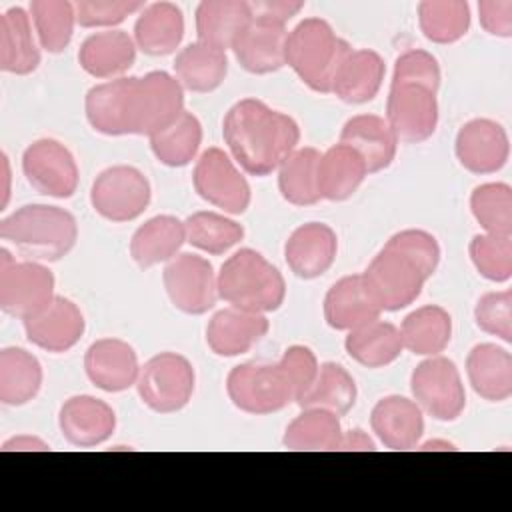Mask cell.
Wrapping results in <instances>:
<instances>
[{
	"instance_id": "6da1fadb",
	"label": "cell",
	"mask_w": 512,
	"mask_h": 512,
	"mask_svg": "<svg viewBox=\"0 0 512 512\" xmlns=\"http://www.w3.org/2000/svg\"><path fill=\"white\" fill-rule=\"evenodd\" d=\"M222 138L246 174L268 176L298 148L300 126L292 116L250 96L234 102L224 114Z\"/></svg>"
},
{
	"instance_id": "7a4b0ae2",
	"label": "cell",
	"mask_w": 512,
	"mask_h": 512,
	"mask_svg": "<svg viewBox=\"0 0 512 512\" xmlns=\"http://www.w3.org/2000/svg\"><path fill=\"white\" fill-rule=\"evenodd\" d=\"M0 238L26 260L58 262L78 242L76 218L52 204H24L0 220Z\"/></svg>"
},
{
	"instance_id": "3957f363",
	"label": "cell",
	"mask_w": 512,
	"mask_h": 512,
	"mask_svg": "<svg viewBox=\"0 0 512 512\" xmlns=\"http://www.w3.org/2000/svg\"><path fill=\"white\" fill-rule=\"evenodd\" d=\"M216 284L220 300L248 312H276L286 300L282 272L254 248H240L228 256L216 272Z\"/></svg>"
},
{
	"instance_id": "277c9868",
	"label": "cell",
	"mask_w": 512,
	"mask_h": 512,
	"mask_svg": "<svg viewBox=\"0 0 512 512\" xmlns=\"http://www.w3.org/2000/svg\"><path fill=\"white\" fill-rule=\"evenodd\" d=\"M352 46L336 34L332 24L320 16L302 18L286 40V66L312 92L330 94L334 76Z\"/></svg>"
},
{
	"instance_id": "5b68a950",
	"label": "cell",
	"mask_w": 512,
	"mask_h": 512,
	"mask_svg": "<svg viewBox=\"0 0 512 512\" xmlns=\"http://www.w3.org/2000/svg\"><path fill=\"white\" fill-rule=\"evenodd\" d=\"M184 108V88L164 70L132 76L128 90V134L154 136L174 124Z\"/></svg>"
},
{
	"instance_id": "8992f818",
	"label": "cell",
	"mask_w": 512,
	"mask_h": 512,
	"mask_svg": "<svg viewBox=\"0 0 512 512\" xmlns=\"http://www.w3.org/2000/svg\"><path fill=\"white\" fill-rule=\"evenodd\" d=\"M136 390L146 408L156 414H174L188 406L196 390V370L178 352H158L140 366Z\"/></svg>"
},
{
	"instance_id": "52a82bcc",
	"label": "cell",
	"mask_w": 512,
	"mask_h": 512,
	"mask_svg": "<svg viewBox=\"0 0 512 512\" xmlns=\"http://www.w3.org/2000/svg\"><path fill=\"white\" fill-rule=\"evenodd\" d=\"M56 280L44 262L16 260L0 250V308L16 320H28L56 298Z\"/></svg>"
},
{
	"instance_id": "ba28073f",
	"label": "cell",
	"mask_w": 512,
	"mask_h": 512,
	"mask_svg": "<svg viewBox=\"0 0 512 512\" xmlns=\"http://www.w3.org/2000/svg\"><path fill=\"white\" fill-rule=\"evenodd\" d=\"M226 394L240 412L252 416L274 414L294 402V390L278 362L234 366L226 376Z\"/></svg>"
},
{
	"instance_id": "9c48e42d",
	"label": "cell",
	"mask_w": 512,
	"mask_h": 512,
	"mask_svg": "<svg viewBox=\"0 0 512 512\" xmlns=\"http://www.w3.org/2000/svg\"><path fill=\"white\" fill-rule=\"evenodd\" d=\"M410 392L418 408L438 422H454L466 408V388L460 370L442 354L424 358L412 370Z\"/></svg>"
},
{
	"instance_id": "30bf717a",
	"label": "cell",
	"mask_w": 512,
	"mask_h": 512,
	"mask_svg": "<svg viewBox=\"0 0 512 512\" xmlns=\"http://www.w3.org/2000/svg\"><path fill=\"white\" fill-rule=\"evenodd\" d=\"M152 200L150 180L128 164L104 168L92 182L90 204L108 222H132L144 214Z\"/></svg>"
},
{
	"instance_id": "8fae6325",
	"label": "cell",
	"mask_w": 512,
	"mask_h": 512,
	"mask_svg": "<svg viewBox=\"0 0 512 512\" xmlns=\"http://www.w3.org/2000/svg\"><path fill=\"white\" fill-rule=\"evenodd\" d=\"M192 184L204 202L220 208L224 214H244L252 202L246 176L232 156L218 146H210L196 158Z\"/></svg>"
},
{
	"instance_id": "7c38bea8",
	"label": "cell",
	"mask_w": 512,
	"mask_h": 512,
	"mask_svg": "<svg viewBox=\"0 0 512 512\" xmlns=\"http://www.w3.org/2000/svg\"><path fill=\"white\" fill-rule=\"evenodd\" d=\"M162 284L170 304L190 316L206 314L218 300L214 266L194 252H180L166 262Z\"/></svg>"
},
{
	"instance_id": "4fadbf2b",
	"label": "cell",
	"mask_w": 512,
	"mask_h": 512,
	"mask_svg": "<svg viewBox=\"0 0 512 512\" xmlns=\"http://www.w3.org/2000/svg\"><path fill=\"white\" fill-rule=\"evenodd\" d=\"M22 174L38 194L62 200L74 196L80 182L74 154L56 138H38L24 148Z\"/></svg>"
},
{
	"instance_id": "5bb4252c",
	"label": "cell",
	"mask_w": 512,
	"mask_h": 512,
	"mask_svg": "<svg viewBox=\"0 0 512 512\" xmlns=\"http://www.w3.org/2000/svg\"><path fill=\"white\" fill-rule=\"evenodd\" d=\"M382 312H398L414 304L426 284L424 274L400 252L382 246L362 272Z\"/></svg>"
},
{
	"instance_id": "9a60e30c",
	"label": "cell",
	"mask_w": 512,
	"mask_h": 512,
	"mask_svg": "<svg viewBox=\"0 0 512 512\" xmlns=\"http://www.w3.org/2000/svg\"><path fill=\"white\" fill-rule=\"evenodd\" d=\"M438 118L440 108L436 92L410 84L390 86L384 120L392 128L398 142H426L434 136L438 128Z\"/></svg>"
},
{
	"instance_id": "2e32d148",
	"label": "cell",
	"mask_w": 512,
	"mask_h": 512,
	"mask_svg": "<svg viewBox=\"0 0 512 512\" xmlns=\"http://www.w3.org/2000/svg\"><path fill=\"white\" fill-rule=\"evenodd\" d=\"M458 164L472 174H494L510 158V138L506 128L490 118H472L464 122L454 138Z\"/></svg>"
},
{
	"instance_id": "e0dca14e",
	"label": "cell",
	"mask_w": 512,
	"mask_h": 512,
	"mask_svg": "<svg viewBox=\"0 0 512 512\" xmlns=\"http://www.w3.org/2000/svg\"><path fill=\"white\" fill-rule=\"evenodd\" d=\"M140 366L142 364L134 346L122 338H98L84 352L86 378L98 390L110 394H118L136 386Z\"/></svg>"
},
{
	"instance_id": "ac0fdd59",
	"label": "cell",
	"mask_w": 512,
	"mask_h": 512,
	"mask_svg": "<svg viewBox=\"0 0 512 512\" xmlns=\"http://www.w3.org/2000/svg\"><path fill=\"white\" fill-rule=\"evenodd\" d=\"M58 430L68 444L94 448L112 438L116 412L108 402L96 396L76 394L62 402L58 410Z\"/></svg>"
},
{
	"instance_id": "d6986e66",
	"label": "cell",
	"mask_w": 512,
	"mask_h": 512,
	"mask_svg": "<svg viewBox=\"0 0 512 512\" xmlns=\"http://www.w3.org/2000/svg\"><path fill=\"white\" fill-rule=\"evenodd\" d=\"M28 342L40 350L62 354L72 350L86 330V320L76 302L58 296L36 316L22 322Z\"/></svg>"
},
{
	"instance_id": "ffe728a7",
	"label": "cell",
	"mask_w": 512,
	"mask_h": 512,
	"mask_svg": "<svg viewBox=\"0 0 512 512\" xmlns=\"http://www.w3.org/2000/svg\"><path fill=\"white\" fill-rule=\"evenodd\" d=\"M338 256V236L326 222H306L292 230L284 242V260L302 280L326 274Z\"/></svg>"
},
{
	"instance_id": "44dd1931",
	"label": "cell",
	"mask_w": 512,
	"mask_h": 512,
	"mask_svg": "<svg viewBox=\"0 0 512 512\" xmlns=\"http://www.w3.org/2000/svg\"><path fill=\"white\" fill-rule=\"evenodd\" d=\"M324 320L332 330L350 332L382 316V308L362 272L336 280L324 296Z\"/></svg>"
},
{
	"instance_id": "7402d4cb",
	"label": "cell",
	"mask_w": 512,
	"mask_h": 512,
	"mask_svg": "<svg viewBox=\"0 0 512 512\" xmlns=\"http://www.w3.org/2000/svg\"><path fill=\"white\" fill-rule=\"evenodd\" d=\"M370 428L384 448L396 452L412 450L424 436V412L412 398L390 394L374 404Z\"/></svg>"
},
{
	"instance_id": "603a6c76",
	"label": "cell",
	"mask_w": 512,
	"mask_h": 512,
	"mask_svg": "<svg viewBox=\"0 0 512 512\" xmlns=\"http://www.w3.org/2000/svg\"><path fill=\"white\" fill-rule=\"evenodd\" d=\"M270 330L266 314L226 306L206 324V344L220 358L250 352Z\"/></svg>"
},
{
	"instance_id": "cb8c5ba5",
	"label": "cell",
	"mask_w": 512,
	"mask_h": 512,
	"mask_svg": "<svg viewBox=\"0 0 512 512\" xmlns=\"http://www.w3.org/2000/svg\"><path fill=\"white\" fill-rule=\"evenodd\" d=\"M286 40V26L252 18L234 42L232 54L246 72L272 74L286 66Z\"/></svg>"
},
{
	"instance_id": "d4e9b609",
	"label": "cell",
	"mask_w": 512,
	"mask_h": 512,
	"mask_svg": "<svg viewBox=\"0 0 512 512\" xmlns=\"http://www.w3.org/2000/svg\"><path fill=\"white\" fill-rule=\"evenodd\" d=\"M134 38L118 28L90 34L78 48L80 68L98 80L122 78L136 60Z\"/></svg>"
},
{
	"instance_id": "484cf974",
	"label": "cell",
	"mask_w": 512,
	"mask_h": 512,
	"mask_svg": "<svg viewBox=\"0 0 512 512\" xmlns=\"http://www.w3.org/2000/svg\"><path fill=\"white\" fill-rule=\"evenodd\" d=\"M386 62L372 48H352L342 60L330 94L346 104H366L374 100L384 84Z\"/></svg>"
},
{
	"instance_id": "4316f807",
	"label": "cell",
	"mask_w": 512,
	"mask_h": 512,
	"mask_svg": "<svg viewBox=\"0 0 512 512\" xmlns=\"http://www.w3.org/2000/svg\"><path fill=\"white\" fill-rule=\"evenodd\" d=\"M338 142L354 148L362 156L368 174L386 170L394 162L400 144L384 116L378 114H356L348 118Z\"/></svg>"
},
{
	"instance_id": "83f0119b",
	"label": "cell",
	"mask_w": 512,
	"mask_h": 512,
	"mask_svg": "<svg viewBox=\"0 0 512 512\" xmlns=\"http://www.w3.org/2000/svg\"><path fill=\"white\" fill-rule=\"evenodd\" d=\"M40 44L30 12L12 6L0 16V70L28 76L40 66Z\"/></svg>"
},
{
	"instance_id": "f1b7e54d",
	"label": "cell",
	"mask_w": 512,
	"mask_h": 512,
	"mask_svg": "<svg viewBox=\"0 0 512 512\" xmlns=\"http://www.w3.org/2000/svg\"><path fill=\"white\" fill-rule=\"evenodd\" d=\"M252 18V6L246 0H202L194 14L196 40L224 52L232 50Z\"/></svg>"
},
{
	"instance_id": "f546056e",
	"label": "cell",
	"mask_w": 512,
	"mask_h": 512,
	"mask_svg": "<svg viewBox=\"0 0 512 512\" xmlns=\"http://www.w3.org/2000/svg\"><path fill=\"white\" fill-rule=\"evenodd\" d=\"M134 44L148 56H168L176 52L184 38V14L174 2L146 4L134 22Z\"/></svg>"
},
{
	"instance_id": "4dcf8cb0",
	"label": "cell",
	"mask_w": 512,
	"mask_h": 512,
	"mask_svg": "<svg viewBox=\"0 0 512 512\" xmlns=\"http://www.w3.org/2000/svg\"><path fill=\"white\" fill-rule=\"evenodd\" d=\"M466 376L482 400L504 402L512 396V354L494 342L476 344L466 356Z\"/></svg>"
},
{
	"instance_id": "1f68e13d",
	"label": "cell",
	"mask_w": 512,
	"mask_h": 512,
	"mask_svg": "<svg viewBox=\"0 0 512 512\" xmlns=\"http://www.w3.org/2000/svg\"><path fill=\"white\" fill-rule=\"evenodd\" d=\"M186 242L184 220L172 214H158L140 224L130 238V258L142 270L166 264L180 254Z\"/></svg>"
},
{
	"instance_id": "d6a6232c",
	"label": "cell",
	"mask_w": 512,
	"mask_h": 512,
	"mask_svg": "<svg viewBox=\"0 0 512 512\" xmlns=\"http://www.w3.org/2000/svg\"><path fill=\"white\" fill-rule=\"evenodd\" d=\"M368 168L362 156L338 142L328 150L320 152L318 168H316V182L320 200L330 202H344L348 200L366 180Z\"/></svg>"
},
{
	"instance_id": "836d02e7",
	"label": "cell",
	"mask_w": 512,
	"mask_h": 512,
	"mask_svg": "<svg viewBox=\"0 0 512 512\" xmlns=\"http://www.w3.org/2000/svg\"><path fill=\"white\" fill-rule=\"evenodd\" d=\"M404 350L416 356H438L452 340V316L440 304H424L412 310L398 326Z\"/></svg>"
},
{
	"instance_id": "e575fe53",
	"label": "cell",
	"mask_w": 512,
	"mask_h": 512,
	"mask_svg": "<svg viewBox=\"0 0 512 512\" xmlns=\"http://www.w3.org/2000/svg\"><path fill=\"white\" fill-rule=\"evenodd\" d=\"M228 74V56L224 50L204 42H190L174 58V78L184 90L208 94L222 86Z\"/></svg>"
},
{
	"instance_id": "d590c367",
	"label": "cell",
	"mask_w": 512,
	"mask_h": 512,
	"mask_svg": "<svg viewBox=\"0 0 512 512\" xmlns=\"http://www.w3.org/2000/svg\"><path fill=\"white\" fill-rule=\"evenodd\" d=\"M132 76L106 80L92 86L84 98L90 128L104 136H128V90Z\"/></svg>"
},
{
	"instance_id": "8d00e7d4",
	"label": "cell",
	"mask_w": 512,
	"mask_h": 512,
	"mask_svg": "<svg viewBox=\"0 0 512 512\" xmlns=\"http://www.w3.org/2000/svg\"><path fill=\"white\" fill-rule=\"evenodd\" d=\"M344 348L346 354L364 368L390 366L404 352L398 326L382 318L346 332Z\"/></svg>"
},
{
	"instance_id": "74e56055",
	"label": "cell",
	"mask_w": 512,
	"mask_h": 512,
	"mask_svg": "<svg viewBox=\"0 0 512 512\" xmlns=\"http://www.w3.org/2000/svg\"><path fill=\"white\" fill-rule=\"evenodd\" d=\"M44 372L40 360L18 346L0 350V402L6 406H24L32 402L42 388Z\"/></svg>"
},
{
	"instance_id": "f35d334b",
	"label": "cell",
	"mask_w": 512,
	"mask_h": 512,
	"mask_svg": "<svg viewBox=\"0 0 512 512\" xmlns=\"http://www.w3.org/2000/svg\"><path fill=\"white\" fill-rule=\"evenodd\" d=\"M340 436V416L320 408H302L286 426L282 444L292 452H334L338 450Z\"/></svg>"
},
{
	"instance_id": "ab89813d",
	"label": "cell",
	"mask_w": 512,
	"mask_h": 512,
	"mask_svg": "<svg viewBox=\"0 0 512 512\" xmlns=\"http://www.w3.org/2000/svg\"><path fill=\"white\" fill-rule=\"evenodd\" d=\"M358 398V388L352 374L336 362L320 364L312 386L296 400L302 408H320L336 416L348 414Z\"/></svg>"
},
{
	"instance_id": "60d3db41",
	"label": "cell",
	"mask_w": 512,
	"mask_h": 512,
	"mask_svg": "<svg viewBox=\"0 0 512 512\" xmlns=\"http://www.w3.org/2000/svg\"><path fill=\"white\" fill-rule=\"evenodd\" d=\"M320 150L314 146H298L276 168L280 196L292 206H314L320 202L316 168Z\"/></svg>"
},
{
	"instance_id": "b9f144b4",
	"label": "cell",
	"mask_w": 512,
	"mask_h": 512,
	"mask_svg": "<svg viewBox=\"0 0 512 512\" xmlns=\"http://www.w3.org/2000/svg\"><path fill=\"white\" fill-rule=\"evenodd\" d=\"M38 44L48 54L64 52L74 36L76 4L68 0H34L28 6Z\"/></svg>"
},
{
	"instance_id": "7bdbcfd3",
	"label": "cell",
	"mask_w": 512,
	"mask_h": 512,
	"mask_svg": "<svg viewBox=\"0 0 512 512\" xmlns=\"http://www.w3.org/2000/svg\"><path fill=\"white\" fill-rule=\"evenodd\" d=\"M154 158L168 168H182L196 160L202 144V124L192 112H184L166 130L148 138Z\"/></svg>"
},
{
	"instance_id": "ee69618b",
	"label": "cell",
	"mask_w": 512,
	"mask_h": 512,
	"mask_svg": "<svg viewBox=\"0 0 512 512\" xmlns=\"http://www.w3.org/2000/svg\"><path fill=\"white\" fill-rule=\"evenodd\" d=\"M470 4L466 0H424L418 4V26L434 44H454L470 30Z\"/></svg>"
},
{
	"instance_id": "f6af8a7d",
	"label": "cell",
	"mask_w": 512,
	"mask_h": 512,
	"mask_svg": "<svg viewBox=\"0 0 512 512\" xmlns=\"http://www.w3.org/2000/svg\"><path fill=\"white\" fill-rule=\"evenodd\" d=\"M186 242L200 252L220 256L230 252L244 238V228L228 214L198 210L184 220Z\"/></svg>"
},
{
	"instance_id": "bcb514c9",
	"label": "cell",
	"mask_w": 512,
	"mask_h": 512,
	"mask_svg": "<svg viewBox=\"0 0 512 512\" xmlns=\"http://www.w3.org/2000/svg\"><path fill=\"white\" fill-rule=\"evenodd\" d=\"M470 212L482 232L512 236V188L504 182H486L472 190Z\"/></svg>"
},
{
	"instance_id": "7dc6e473",
	"label": "cell",
	"mask_w": 512,
	"mask_h": 512,
	"mask_svg": "<svg viewBox=\"0 0 512 512\" xmlns=\"http://www.w3.org/2000/svg\"><path fill=\"white\" fill-rule=\"evenodd\" d=\"M470 260L476 272L496 284L508 282L512 276V236L476 234L468 244Z\"/></svg>"
},
{
	"instance_id": "c3c4849f",
	"label": "cell",
	"mask_w": 512,
	"mask_h": 512,
	"mask_svg": "<svg viewBox=\"0 0 512 512\" xmlns=\"http://www.w3.org/2000/svg\"><path fill=\"white\" fill-rule=\"evenodd\" d=\"M442 82V70L438 64V58L422 48H410L402 52L392 70V80L390 86H422L426 90L438 92Z\"/></svg>"
},
{
	"instance_id": "681fc988",
	"label": "cell",
	"mask_w": 512,
	"mask_h": 512,
	"mask_svg": "<svg viewBox=\"0 0 512 512\" xmlns=\"http://www.w3.org/2000/svg\"><path fill=\"white\" fill-rule=\"evenodd\" d=\"M386 248H392L406 256L422 274L424 278H432L440 264V244L434 234L420 230V228H406L396 234H392L386 244Z\"/></svg>"
},
{
	"instance_id": "f907efd6",
	"label": "cell",
	"mask_w": 512,
	"mask_h": 512,
	"mask_svg": "<svg viewBox=\"0 0 512 512\" xmlns=\"http://www.w3.org/2000/svg\"><path fill=\"white\" fill-rule=\"evenodd\" d=\"M474 322L482 332L510 344L512 342V290L506 288V290L486 292L484 296H480L474 306Z\"/></svg>"
},
{
	"instance_id": "816d5d0a",
	"label": "cell",
	"mask_w": 512,
	"mask_h": 512,
	"mask_svg": "<svg viewBox=\"0 0 512 512\" xmlns=\"http://www.w3.org/2000/svg\"><path fill=\"white\" fill-rule=\"evenodd\" d=\"M144 6L140 0H80L76 2V20L82 28L112 30Z\"/></svg>"
},
{
	"instance_id": "f5cc1de1",
	"label": "cell",
	"mask_w": 512,
	"mask_h": 512,
	"mask_svg": "<svg viewBox=\"0 0 512 512\" xmlns=\"http://www.w3.org/2000/svg\"><path fill=\"white\" fill-rule=\"evenodd\" d=\"M280 368L284 370L292 390H294V404L296 400L312 386L316 380V374L320 370V362L316 354L304 346V344H292L284 350V354L278 360Z\"/></svg>"
},
{
	"instance_id": "db71d44e",
	"label": "cell",
	"mask_w": 512,
	"mask_h": 512,
	"mask_svg": "<svg viewBox=\"0 0 512 512\" xmlns=\"http://www.w3.org/2000/svg\"><path fill=\"white\" fill-rule=\"evenodd\" d=\"M480 26L496 38L512 36V0H480L478 2Z\"/></svg>"
},
{
	"instance_id": "11a10c76",
	"label": "cell",
	"mask_w": 512,
	"mask_h": 512,
	"mask_svg": "<svg viewBox=\"0 0 512 512\" xmlns=\"http://www.w3.org/2000/svg\"><path fill=\"white\" fill-rule=\"evenodd\" d=\"M254 18L286 26L304 8L302 0H256L250 2Z\"/></svg>"
},
{
	"instance_id": "9f6ffc18",
	"label": "cell",
	"mask_w": 512,
	"mask_h": 512,
	"mask_svg": "<svg viewBox=\"0 0 512 512\" xmlns=\"http://www.w3.org/2000/svg\"><path fill=\"white\" fill-rule=\"evenodd\" d=\"M374 450H378L376 442L362 428L342 430L338 452H374Z\"/></svg>"
},
{
	"instance_id": "6f0895ef",
	"label": "cell",
	"mask_w": 512,
	"mask_h": 512,
	"mask_svg": "<svg viewBox=\"0 0 512 512\" xmlns=\"http://www.w3.org/2000/svg\"><path fill=\"white\" fill-rule=\"evenodd\" d=\"M0 450L2 452H46L50 450V444L32 434H18L8 438Z\"/></svg>"
},
{
	"instance_id": "680465c9",
	"label": "cell",
	"mask_w": 512,
	"mask_h": 512,
	"mask_svg": "<svg viewBox=\"0 0 512 512\" xmlns=\"http://www.w3.org/2000/svg\"><path fill=\"white\" fill-rule=\"evenodd\" d=\"M2 162V200H0V208L4 210L6 208V204H8V200H10V180H12V170H10V160H8V156H6V152H2V158H0Z\"/></svg>"
},
{
	"instance_id": "91938a15",
	"label": "cell",
	"mask_w": 512,
	"mask_h": 512,
	"mask_svg": "<svg viewBox=\"0 0 512 512\" xmlns=\"http://www.w3.org/2000/svg\"><path fill=\"white\" fill-rule=\"evenodd\" d=\"M416 448H418V450H458L452 442H448V440H438V438L428 440V442H422V444H418Z\"/></svg>"
}]
</instances>
